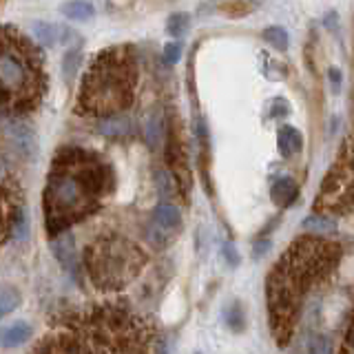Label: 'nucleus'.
<instances>
[{
  "label": "nucleus",
  "mask_w": 354,
  "mask_h": 354,
  "mask_svg": "<svg viewBox=\"0 0 354 354\" xmlns=\"http://www.w3.org/2000/svg\"><path fill=\"white\" fill-rule=\"evenodd\" d=\"M144 138H147V144L149 149H160L164 144V118L162 113H151L147 118V122H144Z\"/></svg>",
  "instance_id": "17"
},
{
  "label": "nucleus",
  "mask_w": 354,
  "mask_h": 354,
  "mask_svg": "<svg viewBox=\"0 0 354 354\" xmlns=\"http://www.w3.org/2000/svg\"><path fill=\"white\" fill-rule=\"evenodd\" d=\"M328 80L332 84V91L339 93L341 91V84H343V73H341V69H337V66H330V69H328Z\"/></svg>",
  "instance_id": "29"
},
{
  "label": "nucleus",
  "mask_w": 354,
  "mask_h": 354,
  "mask_svg": "<svg viewBox=\"0 0 354 354\" xmlns=\"http://www.w3.org/2000/svg\"><path fill=\"white\" fill-rule=\"evenodd\" d=\"M224 254H226V259H228L230 266H237L239 263V254H237L235 248L230 246V243H226V246H224Z\"/></svg>",
  "instance_id": "30"
},
{
  "label": "nucleus",
  "mask_w": 354,
  "mask_h": 354,
  "mask_svg": "<svg viewBox=\"0 0 354 354\" xmlns=\"http://www.w3.org/2000/svg\"><path fill=\"white\" fill-rule=\"evenodd\" d=\"M188 27H191V18H188V14H173L169 18V22H166V31H169L173 38L184 36Z\"/></svg>",
  "instance_id": "25"
},
{
  "label": "nucleus",
  "mask_w": 354,
  "mask_h": 354,
  "mask_svg": "<svg viewBox=\"0 0 354 354\" xmlns=\"http://www.w3.org/2000/svg\"><path fill=\"white\" fill-rule=\"evenodd\" d=\"M20 299L22 297L16 286H9V283L0 286V319H5L14 313V310H18Z\"/></svg>",
  "instance_id": "20"
},
{
  "label": "nucleus",
  "mask_w": 354,
  "mask_h": 354,
  "mask_svg": "<svg viewBox=\"0 0 354 354\" xmlns=\"http://www.w3.org/2000/svg\"><path fill=\"white\" fill-rule=\"evenodd\" d=\"M301 228L310 232H335L337 230V219L324 215V213H313L301 219Z\"/></svg>",
  "instance_id": "19"
},
{
  "label": "nucleus",
  "mask_w": 354,
  "mask_h": 354,
  "mask_svg": "<svg viewBox=\"0 0 354 354\" xmlns=\"http://www.w3.org/2000/svg\"><path fill=\"white\" fill-rule=\"evenodd\" d=\"M73 335L93 354H158L160 339L147 319L122 306H97L73 321Z\"/></svg>",
  "instance_id": "5"
},
{
  "label": "nucleus",
  "mask_w": 354,
  "mask_h": 354,
  "mask_svg": "<svg viewBox=\"0 0 354 354\" xmlns=\"http://www.w3.org/2000/svg\"><path fill=\"white\" fill-rule=\"evenodd\" d=\"M315 210L330 217L354 213V136L346 140L335 164L328 169L319 186Z\"/></svg>",
  "instance_id": "7"
},
{
  "label": "nucleus",
  "mask_w": 354,
  "mask_h": 354,
  "mask_svg": "<svg viewBox=\"0 0 354 354\" xmlns=\"http://www.w3.org/2000/svg\"><path fill=\"white\" fill-rule=\"evenodd\" d=\"M263 40L279 51H286L288 47H290V36H288V31L281 27H268L263 31Z\"/></svg>",
  "instance_id": "23"
},
{
  "label": "nucleus",
  "mask_w": 354,
  "mask_h": 354,
  "mask_svg": "<svg viewBox=\"0 0 354 354\" xmlns=\"http://www.w3.org/2000/svg\"><path fill=\"white\" fill-rule=\"evenodd\" d=\"M308 354H335V343L328 335H310L308 337Z\"/></svg>",
  "instance_id": "24"
},
{
  "label": "nucleus",
  "mask_w": 354,
  "mask_h": 354,
  "mask_svg": "<svg viewBox=\"0 0 354 354\" xmlns=\"http://www.w3.org/2000/svg\"><path fill=\"white\" fill-rule=\"evenodd\" d=\"M33 335L31 326L27 321H16V324H11L9 328L0 330V346L3 348H18L22 343H27Z\"/></svg>",
  "instance_id": "15"
},
{
  "label": "nucleus",
  "mask_w": 354,
  "mask_h": 354,
  "mask_svg": "<svg viewBox=\"0 0 354 354\" xmlns=\"http://www.w3.org/2000/svg\"><path fill=\"white\" fill-rule=\"evenodd\" d=\"M339 354H354V313L348 321V328H346V335H343V343H341Z\"/></svg>",
  "instance_id": "26"
},
{
  "label": "nucleus",
  "mask_w": 354,
  "mask_h": 354,
  "mask_svg": "<svg viewBox=\"0 0 354 354\" xmlns=\"http://www.w3.org/2000/svg\"><path fill=\"white\" fill-rule=\"evenodd\" d=\"M133 124H131V118L129 115H113V118H106L97 124V131L102 133L106 138H127L131 133Z\"/></svg>",
  "instance_id": "16"
},
{
  "label": "nucleus",
  "mask_w": 354,
  "mask_h": 354,
  "mask_svg": "<svg viewBox=\"0 0 354 354\" xmlns=\"http://www.w3.org/2000/svg\"><path fill=\"white\" fill-rule=\"evenodd\" d=\"M31 354H93L77 335H49Z\"/></svg>",
  "instance_id": "9"
},
{
  "label": "nucleus",
  "mask_w": 354,
  "mask_h": 354,
  "mask_svg": "<svg viewBox=\"0 0 354 354\" xmlns=\"http://www.w3.org/2000/svg\"><path fill=\"white\" fill-rule=\"evenodd\" d=\"M47 91V73L40 47L11 25H0V109L29 113Z\"/></svg>",
  "instance_id": "4"
},
{
  "label": "nucleus",
  "mask_w": 354,
  "mask_h": 354,
  "mask_svg": "<svg viewBox=\"0 0 354 354\" xmlns=\"http://www.w3.org/2000/svg\"><path fill=\"white\" fill-rule=\"evenodd\" d=\"M277 149H279L281 158H292V155H299L304 149V138L295 127H281L279 133H277Z\"/></svg>",
  "instance_id": "14"
},
{
  "label": "nucleus",
  "mask_w": 354,
  "mask_h": 354,
  "mask_svg": "<svg viewBox=\"0 0 354 354\" xmlns=\"http://www.w3.org/2000/svg\"><path fill=\"white\" fill-rule=\"evenodd\" d=\"M153 224L158 226L160 230H177L182 226V210L177 208L175 204L162 202L155 206L153 210Z\"/></svg>",
  "instance_id": "13"
},
{
  "label": "nucleus",
  "mask_w": 354,
  "mask_h": 354,
  "mask_svg": "<svg viewBox=\"0 0 354 354\" xmlns=\"http://www.w3.org/2000/svg\"><path fill=\"white\" fill-rule=\"evenodd\" d=\"M341 250L337 243L319 237H299L290 243L266 279L268 326L277 346L286 348L292 339L304 299L335 272Z\"/></svg>",
  "instance_id": "1"
},
{
  "label": "nucleus",
  "mask_w": 354,
  "mask_h": 354,
  "mask_svg": "<svg viewBox=\"0 0 354 354\" xmlns=\"http://www.w3.org/2000/svg\"><path fill=\"white\" fill-rule=\"evenodd\" d=\"M138 86V62L131 47L118 44L100 51L80 82L75 111L88 118L122 115L133 104Z\"/></svg>",
  "instance_id": "3"
},
{
  "label": "nucleus",
  "mask_w": 354,
  "mask_h": 354,
  "mask_svg": "<svg viewBox=\"0 0 354 354\" xmlns=\"http://www.w3.org/2000/svg\"><path fill=\"white\" fill-rule=\"evenodd\" d=\"M11 140L16 142V149L25 155V158H31L33 151H36V138H33V133L27 127H22V124L11 127Z\"/></svg>",
  "instance_id": "18"
},
{
  "label": "nucleus",
  "mask_w": 354,
  "mask_h": 354,
  "mask_svg": "<svg viewBox=\"0 0 354 354\" xmlns=\"http://www.w3.org/2000/svg\"><path fill=\"white\" fill-rule=\"evenodd\" d=\"M297 197H299V186H297V182L292 180V177L283 175V177H279V180L272 182V186H270V199L279 208L292 206L297 202Z\"/></svg>",
  "instance_id": "11"
},
{
  "label": "nucleus",
  "mask_w": 354,
  "mask_h": 354,
  "mask_svg": "<svg viewBox=\"0 0 354 354\" xmlns=\"http://www.w3.org/2000/svg\"><path fill=\"white\" fill-rule=\"evenodd\" d=\"M173 180H175V177L171 175V171H160V173H158V186H160V191H162L164 195H171V193L175 191Z\"/></svg>",
  "instance_id": "28"
},
{
  "label": "nucleus",
  "mask_w": 354,
  "mask_h": 354,
  "mask_svg": "<svg viewBox=\"0 0 354 354\" xmlns=\"http://www.w3.org/2000/svg\"><path fill=\"white\" fill-rule=\"evenodd\" d=\"M51 252L55 254V259L62 263L64 270H75L77 266V257H75V243H73V235L71 232H64V235L55 237L51 243Z\"/></svg>",
  "instance_id": "12"
},
{
  "label": "nucleus",
  "mask_w": 354,
  "mask_h": 354,
  "mask_svg": "<svg viewBox=\"0 0 354 354\" xmlns=\"http://www.w3.org/2000/svg\"><path fill=\"white\" fill-rule=\"evenodd\" d=\"M60 14L69 20H88L95 16V7L91 3H82V0H73V3L60 5Z\"/></svg>",
  "instance_id": "21"
},
{
  "label": "nucleus",
  "mask_w": 354,
  "mask_h": 354,
  "mask_svg": "<svg viewBox=\"0 0 354 354\" xmlns=\"http://www.w3.org/2000/svg\"><path fill=\"white\" fill-rule=\"evenodd\" d=\"M29 237V215L25 199L14 188L0 186V241L18 239L25 241Z\"/></svg>",
  "instance_id": "8"
},
{
  "label": "nucleus",
  "mask_w": 354,
  "mask_h": 354,
  "mask_svg": "<svg viewBox=\"0 0 354 354\" xmlns=\"http://www.w3.org/2000/svg\"><path fill=\"white\" fill-rule=\"evenodd\" d=\"M113 188V173L100 155L69 147L62 149L47 175L42 195L44 226L60 237L77 221L93 215Z\"/></svg>",
  "instance_id": "2"
},
{
  "label": "nucleus",
  "mask_w": 354,
  "mask_h": 354,
  "mask_svg": "<svg viewBox=\"0 0 354 354\" xmlns=\"http://www.w3.org/2000/svg\"><path fill=\"white\" fill-rule=\"evenodd\" d=\"M80 62H82L80 49H69V51L64 53V58H62V75H64L66 84H71L75 71L80 69Z\"/></svg>",
  "instance_id": "22"
},
{
  "label": "nucleus",
  "mask_w": 354,
  "mask_h": 354,
  "mask_svg": "<svg viewBox=\"0 0 354 354\" xmlns=\"http://www.w3.org/2000/svg\"><path fill=\"white\" fill-rule=\"evenodd\" d=\"M147 254L124 235L111 232L97 237L84 252V268L97 290L115 292L142 272Z\"/></svg>",
  "instance_id": "6"
},
{
  "label": "nucleus",
  "mask_w": 354,
  "mask_h": 354,
  "mask_svg": "<svg viewBox=\"0 0 354 354\" xmlns=\"http://www.w3.org/2000/svg\"><path fill=\"white\" fill-rule=\"evenodd\" d=\"M182 58V42H169L164 47V62L166 64H177Z\"/></svg>",
  "instance_id": "27"
},
{
  "label": "nucleus",
  "mask_w": 354,
  "mask_h": 354,
  "mask_svg": "<svg viewBox=\"0 0 354 354\" xmlns=\"http://www.w3.org/2000/svg\"><path fill=\"white\" fill-rule=\"evenodd\" d=\"M31 31L36 40L44 47H55V44H62V42H73L77 33L69 27H62V25H53V22H33Z\"/></svg>",
  "instance_id": "10"
}]
</instances>
